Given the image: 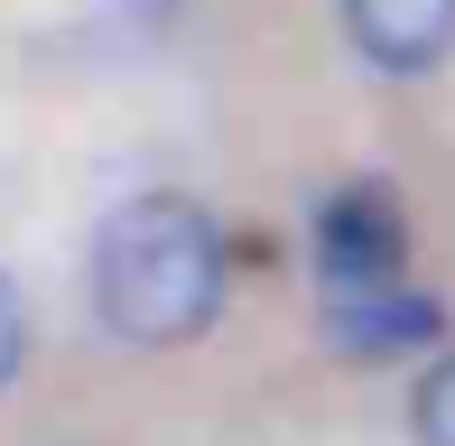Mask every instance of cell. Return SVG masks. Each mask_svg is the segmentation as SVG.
<instances>
[{
    "instance_id": "6",
    "label": "cell",
    "mask_w": 455,
    "mask_h": 446,
    "mask_svg": "<svg viewBox=\"0 0 455 446\" xmlns=\"http://www.w3.org/2000/svg\"><path fill=\"white\" fill-rule=\"evenodd\" d=\"M19 362H28V298H19L10 260H0V391L19 381Z\"/></svg>"
},
{
    "instance_id": "4",
    "label": "cell",
    "mask_w": 455,
    "mask_h": 446,
    "mask_svg": "<svg viewBox=\"0 0 455 446\" xmlns=\"http://www.w3.org/2000/svg\"><path fill=\"white\" fill-rule=\"evenodd\" d=\"M446 335V298L427 289H363V298H325V344L335 354H419Z\"/></svg>"
},
{
    "instance_id": "3",
    "label": "cell",
    "mask_w": 455,
    "mask_h": 446,
    "mask_svg": "<svg viewBox=\"0 0 455 446\" xmlns=\"http://www.w3.org/2000/svg\"><path fill=\"white\" fill-rule=\"evenodd\" d=\"M335 19L371 75H437L455 56V0H335Z\"/></svg>"
},
{
    "instance_id": "5",
    "label": "cell",
    "mask_w": 455,
    "mask_h": 446,
    "mask_svg": "<svg viewBox=\"0 0 455 446\" xmlns=\"http://www.w3.org/2000/svg\"><path fill=\"white\" fill-rule=\"evenodd\" d=\"M409 437L419 446H455V354H437L409 391Z\"/></svg>"
},
{
    "instance_id": "1",
    "label": "cell",
    "mask_w": 455,
    "mask_h": 446,
    "mask_svg": "<svg viewBox=\"0 0 455 446\" xmlns=\"http://www.w3.org/2000/svg\"><path fill=\"white\" fill-rule=\"evenodd\" d=\"M84 289H93V316L112 326L121 344H196L214 335L223 316V223L177 187H149V195H121L112 214L93 223V260H84Z\"/></svg>"
},
{
    "instance_id": "2",
    "label": "cell",
    "mask_w": 455,
    "mask_h": 446,
    "mask_svg": "<svg viewBox=\"0 0 455 446\" xmlns=\"http://www.w3.org/2000/svg\"><path fill=\"white\" fill-rule=\"evenodd\" d=\"M400 260H409V223H400V195H390L381 177L325 195V214H316V279L335 298L400 289Z\"/></svg>"
}]
</instances>
